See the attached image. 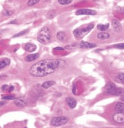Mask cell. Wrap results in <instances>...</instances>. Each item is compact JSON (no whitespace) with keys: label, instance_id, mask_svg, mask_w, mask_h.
Segmentation results:
<instances>
[{"label":"cell","instance_id":"2e32d148","mask_svg":"<svg viewBox=\"0 0 124 128\" xmlns=\"http://www.w3.org/2000/svg\"><path fill=\"white\" fill-rule=\"evenodd\" d=\"M110 37V34L108 33L105 32H101L97 34V38H98V39L101 40L108 39Z\"/></svg>","mask_w":124,"mask_h":128},{"label":"cell","instance_id":"8fae6325","mask_svg":"<svg viewBox=\"0 0 124 128\" xmlns=\"http://www.w3.org/2000/svg\"><path fill=\"white\" fill-rule=\"evenodd\" d=\"M112 26H113V29L115 30L116 32H120L121 31V29H122V26L120 22L117 21V20H112Z\"/></svg>","mask_w":124,"mask_h":128},{"label":"cell","instance_id":"6da1fadb","mask_svg":"<svg viewBox=\"0 0 124 128\" xmlns=\"http://www.w3.org/2000/svg\"><path fill=\"white\" fill-rule=\"evenodd\" d=\"M66 62L61 59H47L39 61L30 68L29 73L34 77L41 78L53 74L59 69L64 67Z\"/></svg>","mask_w":124,"mask_h":128},{"label":"cell","instance_id":"9a60e30c","mask_svg":"<svg viewBox=\"0 0 124 128\" xmlns=\"http://www.w3.org/2000/svg\"><path fill=\"white\" fill-rule=\"evenodd\" d=\"M55 85V82L53 81V80H48V81H46L44 82V83L42 84V85L41 86L44 88V89H48L49 87H50V86H53Z\"/></svg>","mask_w":124,"mask_h":128},{"label":"cell","instance_id":"4dcf8cb0","mask_svg":"<svg viewBox=\"0 0 124 128\" xmlns=\"http://www.w3.org/2000/svg\"><path fill=\"white\" fill-rule=\"evenodd\" d=\"M118 10L120 12V13H124V9L123 8H120V9H118Z\"/></svg>","mask_w":124,"mask_h":128},{"label":"cell","instance_id":"f1b7e54d","mask_svg":"<svg viewBox=\"0 0 124 128\" xmlns=\"http://www.w3.org/2000/svg\"><path fill=\"white\" fill-rule=\"evenodd\" d=\"M13 90H14V86H10L9 87V89H8V92H12Z\"/></svg>","mask_w":124,"mask_h":128},{"label":"cell","instance_id":"cb8c5ba5","mask_svg":"<svg viewBox=\"0 0 124 128\" xmlns=\"http://www.w3.org/2000/svg\"><path fill=\"white\" fill-rule=\"evenodd\" d=\"M16 96H13V95H11V96H6L2 97V100H14L16 99Z\"/></svg>","mask_w":124,"mask_h":128},{"label":"cell","instance_id":"f546056e","mask_svg":"<svg viewBox=\"0 0 124 128\" xmlns=\"http://www.w3.org/2000/svg\"><path fill=\"white\" fill-rule=\"evenodd\" d=\"M55 50H58V51H63L64 48H61V47H56L55 48Z\"/></svg>","mask_w":124,"mask_h":128},{"label":"cell","instance_id":"83f0119b","mask_svg":"<svg viewBox=\"0 0 124 128\" xmlns=\"http://www.w3.org/2000/svg\"><path fill=\"white\" fill-rule=\"evenodd\" d=\"M9 87L10 86L8 85H4L2 86L1 87V90L3 91H8L9 89Z\"/></svg>","mask_w":124,"mask_h":128},{"label":"cell","instance_id":"8992f818","mask_svg":"<svg viewBox=\"0 0 124 128\" xmlns=\"http://www.w3.org/2000/svg\"><path fill=\"white\" fill-rule=\"evenodd\" d=\"M112 119L115 123H119V124L124 123V112L115 113L112 116Z\"/></svg>","mask_w":124,"mask_h":128},{"label":"cell","instance_id":"9c48e42d","mask_svg":"<svg viewBox=\"0 0 124 128\" xmlns=\"http://www.w3.org/2000/svg\"><path fill=\"white\" fill-rule=\"evenodd\" d=\"M24 48L26 51H28L29 53H32L37 49V46L34 44H32V43H26L24 45Z\"/></svg>","mask_w":124,"mask_h":128},{"label":"cell","instance_id":"44dd1931","mask_svg":"<svg viewBox=\"0 0 124 128\" xmlns=\"http://www.w3.org/2000/svg\"><path fill=\"white\" fill-rule=\"evenodd\" d=\"M55 14H56L55 11H54V10H50L48 13V14H47V17H48V19H52L55 16Z\"/></svg>","mask_w":124,"mask_h":128},{"label":"cell","instance_id":"ac0fdd59","mask_svg":"<svg viewBox=\"0 0 124 128\" xmlns=\"http://www.w3.org/2000/svg\"><path fill=\"white\" fill-rule=\"evenodd\" d=\"M66 34L62 31H59L57 33V38L59 40V41H64L66 39Z\"/></svg>","mask_w":124,"mask_h":128},{"label":"cell","instance_id":"4fadbf2b","mask_svg":"<svg viewBox=\"0 0 124 128\" xmlns=\"http://www.w3.org/2000/svg\"><path fill=\"white\" fill-rule=\"evenodd\" d=\"M39 58V53H33V54L28 55L25 57V60L26 62H32V61L37 60Z\"/></svg>","mask_w":124,"mask_h":128},{"label":"cell","instance_id":"1f68e13d","mask_svg":"<svg viewBox=\"0 0 124 128\" xmlns=\"http://www.w3.org/2000/svg\"><path fill=\"white\" fill-rule=\"evenodd\" d=\"M121 101H124V96H122L121 97Z\"/></svg>","mask_w":124,"mask_h":128},{"label":"cell","instance_id":"277c9868","mask_svg":"<svg viewBox=\"0 0 124 128\" xmlns=\"http://www.w3.org/2000/svg\"><path fill=\"white\" fill-rule=\"evenodd\" d=\"M105 93L114 96H119L121 95L124 92V90L120 88L116 87L115 85L113 83H108L105 86Z\"/></svg>","mask_w":124,"mask_h":128},{"label":"cell","instance_id":"7402d4cb","mask_svg":"<svg viewBox=\"0 0 124 128\" xmlns=\"http://www.w3.org/2000/svg\"><path fill=\"white\" fill-rule=\"evenodd\" d=\"M40 0H29L28 1V6H34L35 4L38 3Z\"/></svg>","mask_w":124,"mask_h":128},{"label":"cell","instance_id":"d4e9b609","mask_svg":"<svg viewBox=\"0 0 124 128\" xmlns=\"http://www.w3.org/2000/svg\"><path fill=\"white\" fill-rule=\"evenodd\" d=\"M28 29H25V30H24V31H22V32H19V33H17V34H15V35H14L13 37L14 38H15V37H19V36H21V35H24V34H25L27 32H28Z\"/></svg>","mask_w":124,"mask_h":128},{"label":"cell","instance_id":"836d02e7","mask_svg":"<svg viewBox=\"0 0 124 128\" xmlns=\"http://www.w3.org/2000/svg\"></svg>","mask_w":124,"mask_h":128},{"label":"cell","instance_id":"3957f363","mask_svg":"<svg viewBox=\"0 0 124 128\" xmlns=\"http://www.w3.org/2000/svg\"><path fill=\"white\" fill-rule=\"evenodd\" d=\"M93 28H94V24H90L85 27H79L73 31V34L76 37V38L81 39L82 38L84 35L88 34Z\"/></svg>","mask_w":124,"mask_h":128},{"label":"cell","instance_id":"5b68a950","mask_svg":"<svg viewBox=\"0 0 124 128\" xmlns=\"http://www.w3.org/2000/svg\"><path fill=\"white\" fill-rule=\"evenodd\" d=\"M69 121V118L66 116H57L54 117L50 120V125L54 127H59L66 124Z\"/></svg>","mask_w":124,"mask_h":128},{"label":"cell","instance_id":"603a6c76","mask_svg":"<svg viewBox=\"0 0 124 128\" xmlns=\"http://www.w3.org/2000/svg\"><path fill=\"white\" fill-rule=\"evenodd\" d=\"M13 11L10 10H3V15H6V16H11V15H13Z\"/></svg>","mask_w":124,"mask_h":128},{"label":"cell","instance_id":"30bf717a","mask_svg":"<svg viewBox=\"0 0 124 128\" xmlns=\"http://www.w3.org/2000/svg\"><path fill=\"white\" fill-rule=\"evenodd\" d=\"M66 102L71 109H74L76 105V101L72 97H68L66 98Z\"/></svg>","mask_w":124,"mask_h":128},{"label":"cell","instance_id":"d6a6232c","mask_svg":"<svg viewBox=\"0 0 124 128\" xmlns=\"http://www.w3.org/2000/svg\"><path fill=\"white\" fill-rule=\"evenodd\" d=\"M49 1V0H44V1Z\"/></svg>","mask_w":124,"mask_h":128},{"label":"cell","instance_id":"d6986e66","mask_svg":"<svg viewBox=\"0 0 124 128\" xmlns=\"http://www.w3.org/2000/svg\"><path fill=\"white\" fill-rule=\"evenodd\" d=\"M109 25H110L109 24H99V25H97V29L101 31H105L109 28Z\"/></svg>","mask_w":124,"mask_h":128},{"label":"cell","instance_id":"52a82bcc","mask_svg":"<svg viewBox=\"0 0 124 128\" xmlns=\"http://www.w3.org/2000/svg\"><path fill=\"white\" fill-rule=\"evenodd\" d=\"M97 14V12L94 10L91 9H79L76 11V15H95Z\"/></svg>","mask_w":124,"mask_h":128},{"label":"cell","instance_id":"484cf974","mask_svg":"<svg viewBox=\"0 0 124 128\" xmlns=\"http://www.w3.org/2000/svg\"><path fill=\"white\" fill-rule=\"evenodd\" d=\"M118 78L119 80L121 81L123 83H124V73H121L118 75Z\"/></svg>","mask_w":124,"mask_h":128},{"label":"cell","instance_id":"7c38bea8","mask_svg":"<svg viewBox=\"0 0 124 128\" xmlns=\"http://www.w3.org/2000/svg\"><path fill=\"white\" fill-rule=\"evenodd\" d=\"M79 46L82 48H91L96 47L97 45L95 44H92V43H90V42H81L80 43Z\"/></svg>","mask_w":124,"mask_h":128},{"label":"cell","instance_id":"7a4b0ae2","mask_svg":"<svg viewBox=\"0 0 124 128\" xmlns=\"http://www.w3.org/2000/svg\"><path fill=\"white\" fill-rule=\"evenodd\" d=\"M37 40L43 44H46L50 42L51 33L48 27H43L39 31L37 35Z\"/></svg>","mask_w":124,"mask_h":128},{"label":"cell","instance_id":"ba28073f","mask_svg":"<svg viewBox=\"0 0 124 128\" xmlns=\"http://www.w3.org/2000/svg\"><path fill=\"white\" fill-rule=\"evenodd\" d=\"M14 103H15V105L17 106V107H25V106L27 105V102L23 98H16Z\"/></svg>","mask_w":124,"mask_h":128},{"label":"cell","instance_id":"e0dca14e","mask_svg":"<svg viewBox=\"0 0 124 128\" xmlns=\"http://www.w3.org/2000/svg\"><path fill=\"white\" fill-rule=\"evenodd\" d=\"M115 109L117 112H123L124 111V103L122 102H117Z\"/></svg>","mask_w":124,"mask_h":128},{"label":"cell","instance_id":"4316f807","mask_svg":"<svg viewBox=\"0 0 124 128\" xmlns=\"http://www.w3.org/2000/svg\"><path fill=\"white\" fill-rule=\"evenodd\" d=\"M115 48H119V49H124V43L123 44H118L114 46Z\"/></svg>","mask_w":124,"mask_h":128},{"label":"cell","instance_id":"ffe728a7","mask_svg":"<svg viewBox=\"0 0 124 128\" xmlns=\"http://www.w3.org/2000/svg\"><path fill=\"white\" fill-rule=\"evenodd\" d=\"M73 1V0H58V2L61 5H68L71 3Z\"/></svg>","mask_w":124,"mask_h":128},{"label":"cell","instance_id":"5bb4252c","mask_svg":"<svg viewBox=\"0 0 124 128\" xmlns=\"http://www.w3.org/2000/svg\"><path fill=\"white\" fill-rule=\"evenodd\" d=\"M10 63V60L8 58H3L0 61V69H2L4 67H7Z\"/></svg>","mask_w":124,"mask_h":128}]
</instances>
